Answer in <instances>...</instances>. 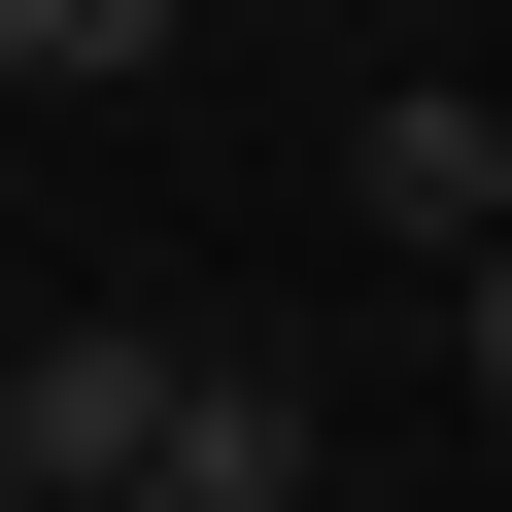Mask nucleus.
<instances>
[{"label": "nucleus", "mask_w": 512, "mask_h": 512, "mask_svg": "<svg viewBox=\"0 0 512 512\" xmlns=\"http://www.w3.org/2000/svg\"><path fill=\"white\" fill-rule=\"evenodd\" d=\"M444 376H478V410H512V239H478V274H444Z\"/></svg>", "instance_id": "5"}, {"label": "nucleus", "mask_w": 512, "mask_h": 512, "mask_svg": "<svg viewBox=\"0 0 512 512\" xmlns=\"http://www.w3.org/2000/svg\"><path fill=\"white\" fill-rule=\"evenodd\" d=\"M171 410H205L171 308H35L0 342V512H171Z\"/></svg>", "instance_id": "1"}, {"label": "nucleus", "mask_w": 512, "mask_h": 512, "mask_svg": "<svg viewBox=\"0 0 512 512\" xmlns=\"http://www.w3.org/2000/svg\"><path fill=\"white\" fill-rule=\"evenodd\" d=\"M171 512H308V376H274V342H205V410H171Z\"/></svg>", "instance_id": "3"}, {"label": "nucleus", "mask_w": 512, "mask_h": 512, "mask_svg": "<svg viewBox=\"0 0 512 512\" xmlns=\"http://www.w3.org/2000/svg\"><path fill=\"white\" fill-rule=\"evenodd\" d=\"M171 35H205V0H0V69H35V103H137Z\"/></svg>", "instance_id": "4"}, {"label": "nucleus", "mask_w": 512, "mask_h": 512, "mask_svg": "<svg viewBox=\"0 0 512 512\" xmlns=\"http://www.w3.org/2000/svg\"><path fill=\"white\" fill-rule=\"evenodd\" d=\"M342 205L410 239V274H478V239H512V103H376V137H342Z\"/></svg>", "instance_id": "2"}]
</instances>
